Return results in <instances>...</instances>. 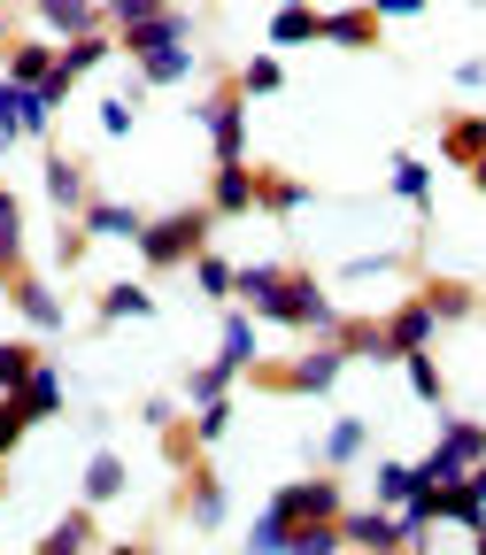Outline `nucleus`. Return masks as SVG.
Here are the masks:
<instances>
[{
  "label": "nucleus",
  "instance_id": "obj_46",
  "mask_svg": "<svg viewBox=\"0 0 486 555\" xmlns=\"http://www.w3.org/2000/svg\"><path fill=\"white\" fill-rule=\"evenodd\" d=\"M463 478H471V494H478V502H486V463H471V470H463Z\"/></svg>",
  "mask_w": 486,
  "mask_h": 555
},
{
  "label": "nucleus",
  "instance_id": "obj_19",
  "mask_svg": "<svg viewBox=\"0 0 486 555\" xmlns=\"http://www.w3.org/2000/svg\"><path fill=\"white\" fill-rule=\"evenodd\" d=\"M31 16H39L54 39H78V31L101 24V0H31Z\"/></svg>",
  "mask_w": 486,
  "mask_h": 555
},
{
  "label": "nucleus",
  "instance_id": "obj_34",
  "mask_svg": "<svg viewBox=\"0 0 486 555\" xmlns=\"http://www.w3.org/2000/svg\"><path fill=\"white\" fill-rule=\"evenodd\" d=\"M394 193H401L409 208H433V170L417 163V155H394Z\"/></svg>",
  "mask_w": 486,
  "mask_h": 555
},
{
  "label": "nucleus",
  "instance_id": "obj_7",
  "mask_svg": "<svg viewBox=\"0 0 486 555\" xmlns=\"http://www.w3.org/2000/svg\"><path fill=\"white\" fill-rule=\"evenodd\" d=\"M47 131H54V101L39 86L0 78V147H9V139H47Z\"/></svg>",
  "mask_w": 486,
  "mask_h": 555
},
{
  "label": "nucleus",
  "instance_id": "obj_37",
  "mask_svg": "<svg viewBox=\"0 0 486 555\" xmlns=\"http://www.w3.org/2000/svg\"><path fill=\"white\" fill-rule=\"evenodd\" d=\"M278 86H286V62H278V54H263V62L240 69V93H247V101H270Z\"/></svg>",
  "mask_w": 486,
  "mask_h": 555
},
{
  "label": "nucleus",
  "instance_id": "obj_11",
  "mask_svg": "<svg viewBox=\"0 0 486 555\" xmlns=\"http://www.w3.org/2000/svg\"><path fill=\"white\" fill-rule=\"evenodd\" d=\"M0 294H9V301H16V309H24V317H31L39 332H62V294L47 286V278H39V270H16V278H9V286H0Z\"/></svg>",
  "mask_w": 486,
  "mask_h": 555
},
{
  "label": "nucleus",
  "instance_id": "obj_45",
  "mask_svg": "<svg viewBox=\"0 0 486 555\" xmlns=\"http://www.w3.org/2000/svg\"><path fill=\"white\" fill-rule=\"evenodd\" d=\"M371 9H379V16H425L433 0H371Z\"/></svg>",
  "mask_w": 486,
  "mask_h": 555
},
{
  "label": "nucleus",
  "instance_id": "obj_12",
  "mask_svg": "<svg viewBox=\"0 0 486 555\" xmlns=\"http://www.w3.org/2000/svg\"><path fill=\"white\" fill-rule=\"evenodd\" d=\"M47 201L62 208V217H86V201H93V185H86V163L78 155H47Z\"/></svg>",
  "mask_w": 486,
  "mask_h": 555
},
{
  "label": "nucleus",
  "instance_id": "obj_32",
  "mask_svg": "<svg viewBox=\"0 0 486 555\" xmlns=\"http://www.w3.org/2000/svg\"><path fill=\"white\" fill-rule=\"evenodd\" d=\"M186 494H193V525H201V532H217V525H225V486L208 478V470L186 478Z\"/></svg>",
  "mask_w": 486,
  "mask_h": 555
},
{
  "label": "nucleus",
  "instance_id": "obj_27",
  "mask_svg": "<svg viewBox=\"0 0 486 555\" xmlns=\"http://www.w3.org/2000/svg\"><path fill=\"white\" fill-rule=\"evenodd\" d=\"M232 378H240V363H225V356H208L193 378H186V409H201V401H217V393H232Z\"/></svg>",
  "mask_w": 486,
  "mask_h": 555
},
{
  "label": "nucleus",
  "instance_id": "obj_4",
  "mask_svg": "<svg viewBox=\"0 0 486 555\" xmlns=\"http://www.w3.org/2000/svg\"><path fill=\"white\" fill-rule=\"evenodd\" d=\"M270 509L286 517V532H294V525H332V517L347 509V494H340V478H332V470H317V478L278 486V494H270Z\"/></svg>",
  "mask_w": 486,
  "mask_h": 555
},
{
  "label": "nucleus",
  "instance_id": "obj_33",
  "mask_svg": "<svg viewBox=\"0 0 486 555\" xmlns=\"http://www.w3.org/2000/svg\"><path fill=\"white\" fill-rule=\"evenodd\" d=\"M217 356H225V363H240V371L255 363V317H247V309H225V339H217Z\"/></svg>",
  "mask_w": 486,
  "mask_h": 555
},
{
  "label": "nucleus",
  "instance_id": "obj_43",
  "mask_svg": "<svg viewBox=\"0 0 486 555\" xmlns=\"http://www.w3.org/2000/svg\"><path fill=\"white\" fill-rule=\"evenodd\" d=\"M155 9H163V0H108V31H116V24H139V16H155Z\"/></svg>",
  "mask_w": 486,
  "mask_h": 555
},
{
  "label": "nucleus",
  "instance_id": "obj_26",
  "mask_svg": "<svg viewBox=\"0 0 486 555\" xmlns=\"http://www.w3.org/2000/svg\"><path fill=\"white\" fill-rule=\"evenodd\" d=\"M101 317H108V324H139V317H155V294L116 278V286H101Z\"/></svg>",
  "mask_w": 486,
  "mask_h": 555
},
{
  "label": "nucleus",
  "instance_id": "obj_47",
  "mask_svg": "<svg viewBox=\"0 0 486 555\" xmlns=\"http://www.w3.org/2000/svg\"><path fill=\"white\" fill-rule=\"evenodd\" d=\"M471 547H478V555H486V517H478V525H471Z\"/></svg>",
  "mask_w": 486,
  "mask_h": 555
},
{
  "label": "nucleus",
  "instance_id": "obj_6",
  "mask_svg": "<svg viewBox=\"0 0 486 555\" xmlns=\"http://www.w3.org/2000/svg\"><path fill=\"white\" fill-rule=\"evenodd\" d=\"M201 124H208V147H217V163H240V155H247V93H240V78L208 93Z\"/></svg>",
  "mask_w": 486,
  "mask_h": 555
},
{
  "label": "nucleus",
  "instance_id": "obj_24",
  "mask_svg": "<svg viewBox=\"0 0 486 555\" xmlns=\"http://www.w3.org/2000/svg\"><path fill=\"white\" fill-rule=\"evenodd\" d=\"M255 208H270V217H294V208H309V185L286 178V170H255Z\"/></svg>",
  "mask_w": 486,
  "mask_h": 555
},
{
  "label": "nucleus",
  "instance_id": "obj_21",
  "mask_svg": "<svg viewBox=\"0 0 486 555\" xmlns=\"http://www.w3.org/2000/svg\"><path fill=\"white\" fill-rule=\"evenodd\" d=\"M93 240H139V224H148V217H139V208L131 201H86V217H78Z\"/></svg>",
  "mask_w": 486,
  "mask_h": 555
},
{
  "label": "nucleus",
  "instance_id": "obj_29",
  "mask_svg": "<svg viewBox=\"0 0 486 555\" xmlns=\"http://www.w3.org/2000/svg\"><path fill=\"white\" fill-rule=\"evenodd\" d=\"M401 371H409V393L417 401H448V386H440V363H433V347H409V356H401Z\"/></svg>",
  "mask_w": 486,
  "mask_h": 555
},
{
  "label": "nucleus",
  "instance_id": "obj_50",
  "mask_svg": "<svg viewBox=\"0 0 486 555\" xmlns=\"http://www.w3.org/2000/svg\"><path fill=\"white\" fill-rule=\"evenodd\" d=\"M0 47H9V31H0Z\"/></svg>",
  "mask_w": 486,
  "mask_h": 555
},
{
  "label": "nucleus",
  "instance_id": "obj_38",
  "mask_svg": "<svg viewBox=\"0 0 486 555\" xmlns=\"http://www.w3.org/2000/svg\"><path fill=\"white\" fill-rule=\"evenodd\" d=\"M31 425H39V416H31V409H24V401H16V393H0V455H16V448H24V433H31Z\"/></svg>",
  "mask_w": 486,
  "mask_h": 555
},
{
  "label": "nucleus",
  "instance_id": "obj_44",
  "mask_svg": "<svg viewBox=\"0 0 486 555\" xmlns=\"http://www.w3.org/2000/svg\"><path fill=\"white\" fill-rule=\"evenodd\" d=\"M139 416H148V425H155V433H170V425H178V401H163V393H155V401H148V409H139Z\"/></svg>",
  "mask_w": 486,
  "mask_h": 555
},
{
  "label": "nucleus",
  "instance_id": "obj_48",
  "mask_svg": "<svg viewBox=\"0 0 486 555\" xmlns=\"http://www.w3.org/2000/svg\"><path fill=\"white\" fill-rule=\"evenodd\" d=\"M471 185H478V193H486V155H478V163H471Z\"/></svg>",
  "mask_w": 486,
  "mask_h": 555
},
{
  "label": "nucleus",
  "instance_id": "obj_30",
  "mask_svg": "<svg viewBox=\"0 0 486 555\" xmlns=\"http://www.w3.org/2000/svg\"><path fill=\"white\" fill-rule=\"evenodd\" d=\"M186 69H193V39H178V47H155L148 62H139V78H148V86H178Z\"/></svg>",
  "mask_w": 486,
  "mask_h": 555
},
{
  "label": "nucleus",
  "instance_id": "obj_39",
  "mask_svg": "<svg viewBox=\"0 0 486 555\" xmlns=\"http://www.w3.org/2000/svg\"><path fill=\"white\" fill-rule=\"evenodd\" d=\"M31 363H39V347H31V339H0V393H16Z\"/></svg>",
  "mask_w": 486,
  "mask_h": 555
},
{
  "label": "nucleus",
  "instance_id": "obj_5",
  "mask_svg": "<svg viewBox=\"0 0 486 555\" xmlns=\"http://www.w3.org/2000/svg\"><path fill=\"white\" fill-rule=\"evenodd\" d=\"M471 463H486V425H478V416H456V425L440 433V448L417 455V478L440 486V478H463Z\"/></svg>",
  "mask_w": 486,
  "mask_h": 555
},
{
  "label": "nucleus",
  "instance_id": "obj_13",
  "mask_svg": "<svg viewBox=\"0 0 486 555\" xmlns=\"http://www.w3.org/2000/svg\"><path fill=\"white\" fill-rule=\"evenodd\" d=\"M217 193H208V208H217V217H247L255 208V163L240 155V163H217V178H208Z\"/></svg>",
  "mask_w": 486,
  "mask_h": 555
},
{
  "label": "nucleus",
  "instance_id": "obj_22",
  "mask_svg": "<svg viewBox=\"0 0 486 555\" xmlns=\"http://www.w3.org/2000/svg\"><path fill=\"white\" fill-rule=\"evenodd\" d=\"M16 401H24V409L39 416V425H47V416H62V371H54V363L39 356V363L24 371V386H16Z\"/></svg>",
  "mask_w": 486,
  "mask_h": 555
},
{
  "label": "nucleus",
  "instance_id": "obj_40",
  "mask_svg": "<svg viewBox=\"0 0 486 555\" xmlns=\"http://www.w3.org/2000/svg\"><path fill=\"white\" fill-rule=\"evenodd\" d=\"M356 455H363V416H340L324 433V463H356Z\"/></svg>",
  "mask_w": 486,
  "mask_h": 555
},
{
  "label": "nucleus",
  "instance_id": "obj_3",
  "mask_svg": "<svg viewBox=\"0 0 486 555\" xmlns=\"http://www.w3.org/2000/svg\"><path fill=\"white\" fill-rule=\"evenodd\" d=\"M208 232H217V208H163V217L139 224L131 247H139V262L163 278V270H186V262L208 247Z\"/></svg>",
  "mask_w": 486,
  "mask_h": 555
},
{
  "label": "nucleus",
  "instance_id": "obj_20",
  "mask_svg": "<svg viewBox=\"0 0 486 555\" xmlns=\"http://www.w3.org/2000/svg\"><path fill=\"white\" fill-rule=\"evenodd\" d=\"M16 270H31V262H24V201L0 185V286H9Z\"/></svg>",
  "mask_w": 486,
  "mask_h": 555
},
{
  "label": "nucleus",
  "instance_id": "obj_17",
  "mask_svg": "<svg viewBox=\"0 0 486 555\" xmlns=\"http://www.w3.org/2000/svg\"><path fill=\"white\" fill-rule=\"evenodd\" d=\"M433 324H440V317H433L425 301H401V309L386 317V356L401 363V356H409V347H433Z\"/></svg>",
  "mask_w": 486,
  "mask_h": 555
},
{
  "label": "nucleus",
  "instance_id": "obj_15",
  "mask_svg": "<svg viewBox=\"0 0 486 555\" xmlns=\"http://www.w3.org/2000/svg\"><path fill=\"white\" fill-rule=\"evenodd\" d=\"M317 39H324V9H309V0H278L270 47H317Z\"/></svg>",
  "mask_w": 486,
  "mask_h": 555
},
{
  "label": "nucleus",
  "instance_id": "obj_14",
  "mask_svg": "<svg viewBox=\"0 0 486 555\" xmlns=\"http://www.w3.org/2000/svg\"><path fill=\"white\" fill-rule=\"evenodd\" d=\"M440 155H448L456 170H471V163L486 155V116H471V108L440 116Z\"/></svg>",
  "mask_w": 486,
  "mask_h": 555
},
{
  "label": "nucleus",
  "instance_id": "obj_25",
  "mask_svg": "<svg viewBox=\"0 0 486 555\" xmlns=\"http://www.w3.org/2000/svg\"><path fill=\"white\" fill-rule=\"evenodd\" d=\"M108 54H116V31H101V24H93V31H78V39H62V69H69V78L101 69Z\"/></svg>",
  "mask_w": 486,
  "mask_h": 555
},
{
  "label": "nucleus",
  "instance_id": "obj_28",
  "mask_svg": "<svg viewBox=\"0 0 486 555\" xmlns=\"http://www.w3.org/2000/svg\"><path fill=\"white\" fill-rule=\"evenodd\" d=\"M417 301H425V309H433V317L448 324V317H471V309H478L486 294H471V286H456V278H433V286H425V294H417Z\"/></svg>",
  "mask_w": 486,
  "mask_h": 555
},
{
  "label": "nucleus",
  "instance_id": "obj_35",
  "mask_svg": "<svg viewBox=\"0 0 486 555\" xmlns=\"http://www.w3.org/2000/svg\"><path fill=\"white\" fill-rule=\"evenodd\" d=\"M371 486H379V494H371V502H386V509H401V502L417 494V463H379V478H371Z\"/></svg>",
  "mask_w": 486,
  "mask_h": 555
},
{
  "label": "nucleus",
  "instance_id": "obj_1",
  "mask_svg": "<svg viewBox=\"0 0 486 555\" xmlns=\"http://www.w3.org/2000/svg\"><path fill=\"white\" fill-rule=\"evenodd\" d=\"M232 294H240L255 317L286 324V332H332V324H340L332 294L317 286V278H309L302 262H247V270L232 278Z\"/></svg>",
  "mask_w": 486,
  "mask_h": 555
},
{
  "label": "nucleus",
  "instance_id": "obj_36",
  "mask_svg": "<svg viewBox=\"0 0 486 555\" xmlns=\"http://www.w3.org/2000/svg\"><path fill=\"white\" fill-rule=\"evenodd\" d=\"M225 433H232V401L217 393V401H201V409H193V448H217Z\"/></svg>",
  "mask_w": 486,
  "mask_h": 555
},
{
  "label": "nucleus",
  "instance_id": "obj_18",
  "mask_svg": "<svg viewBox=\"0 0 486 555\" xmlns=\"http://www.w3.org/2000/svg\"><path fill=\"white\" fill-rule=\"evenodd\" d=\"M124 486H131V470H124V455H116V448H101V455H86V478H78V494H86L93 509H108V502L124 494Z\"/></svg>",
  "mask_w": 486,
  "mask_h": 555
},
{
  "label": "nucleus",
  "instance_id": "obj_16",
  "mask_svg": "<svg viewBox=\"0 0 486 555\" xmlns=\"http://www.w3.org/2000/svg\"><path fill=\"white\" fill-rule=\"evenodd\" d=\"M54 62H62V47H47V39H9V47H0V78H16V86H39Z\"/></svg>",
  "mask_w": 486,
  "mask_h": 555
},
{
  "label": "nucleus",
  "instance_id": "obj_41",
  "mask_svg": "<svg viewBox=\"0 0 486 555\" xmlns=\"http://www.w3.org/2000/svg\"><path fill=\"white\" fill-rule=\"evenodd\" d=\"M247 547H286V517H278L270 502H263V517L247 525Z\"/></svg>",
  "mask_w": 486,
  "mask_h": 555
},
{
  "label": "nucleus",
  "instance_id": "obj_2",
  "mask_svg": "<svg viewBox=\"0 0 486 555\" xmlns=\"http://www.w3.org/2000/svg\"><path fill=\"white\" fill-rule=\"evenodd\" d=\"M340 371H347V347H340L332 332H317V347H302L294 363H263V356H255V363H247V386H255V393H309V401H317V393L340 386Z\"/></svg>",
  "mask_w": 486,
  "mask_h": 555
},
{
  "label": "nucleus",
  "instance_id": "obj_42",
  "mask_svg": "<svg viewBox=\"0 0 486 555\" xmlns=\"http://www.w3.org/2000/svg\"><path fill=\"white\" fill-rule=\"evenodd\" d=\"M131 124H139L131 101H101V131H108V139H131Z\"/></svg>",
  "mask_w": 486,
  "mask_h": 555
},
{
  "label": "nucleus",
  "instance_id": "obj_31",
  "mask_svg": "<svg viewBox=\"0 0 486 555\" xmlns=\"http://www.w3.org/2000/svg\"><path fill=\"white\" fill-rule=\"evenodd\" d=\"M186 270H193V286H201L208 301H225V294H232V278H240V270H232V262H225L217 247H201V255H193Z\"/></svg>",
  "mask_w": 486,
  "mask_h": 555
},
{
  "label": "nucleus",
  "instance_id": "obj_9",
  "mask_svg": "<svg viewBox=\"0 0 486 555\" xmlns=\"http://www.w3.org/2000/svg\"><path fill=\"white\" fill-rule=\"evenodd\" d=\"M340 540H356V547H409V525L386 517V502H371V509H340Z\"/></svg>",
  "mask_w": 486,
  "mask_h": 555
},
{
  "label": "nucleus",
  "instance_id": "obj_8",
  "mask_svg": "<svg viewBox=\"0 0 486 555\" xmlns=\"http://www.w3.org/2000/svg\"><path fill=\"white\" fill-rule=\"evenodd\" d=\"M178 39H193V24H186V9H170V0L155 16H139V24H116V54L124 62H148L155 47H178Z\"/></svg>",
  "mask_w": 486,
  "mask_h": 555
},
{
  "label": "nucleus",
  "instance_id": "obj_49",
  "mask_svg": "<svg viewBox=\"0 0 486 555\" xmlns=\"http://www.w3.org/2000/svg\"><path fill=\"white\" fill-rule=\"evenodd\" d=\"M0 494H9V455H0Z\"/></svg>",
  "mask_w": 486,
  "mask_h": 555
},
{
  "label": "nucleus",
  "instance_id": "obj_10",
  "mask_svg": "<svg viewBox=\"0 0 486 555\" xmlns=\"http://www.w3.org/2000/svg\"><path fill=\"white\" fill-rule=\"evenodd\" d=\"M379 31H386V16L371 9V0H356V9H332V16H324V39H332V47H347V54H371V47H379Z\"/></svg>",
  "mask_w": 486,
  "mask_h": 555
},
{
  "label": "nucleus",
  "instance_id": "obj_23",
  "mask_svg": "<svg viewBox=\"0 0 486 555\" xmlns=\"http://www.w3.org/2000/svg\"><path fill=\"white\" fill-rule=\"evenodd\" d=\"M93 540H101V525H93V502H86V509H69L39 532V555H69V547H93Z\"/></svg>",
  "mask_w": 486,
  "mask_h": 555
}]
</instances>
